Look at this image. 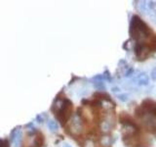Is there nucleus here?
Here are the masks:
<instances>
[{
	"label": "nucleus",
	"instance_id": "nucleus-13",
	"mask_svg": "<svg viewBox=\"0 0 156 147\" xmlns=\"http://www.w3.org/2000/svg\"><path fill=\"white\" fill-rule=\"evenodd\" d=\"M150 75H151V78H152V81H156V69L155 68L153 69L152 71H151Z\"/></svg>",
	"mask_w": 156,
	"mask_h": 147
},
{
	"label": "nucleus",
	"instance_id": "nucleus-9",
	"mask_svg": "<svg viewBox=\"0 0 156 147\" xmlns=\"http://www.w3.org/2000/svg\"><path fill=\"white\" fill-rule=\"evenodd\" d=\"M94 85H95L96 88H98V89H105V83L102 82L101 81H96L94 82Z\"/></svg>",
	"mask_w": 156,
	"mask_h": 147
},
{
	"label": "nucleus",
	"instance_id": "nucleus-6",
	"mask_svg": "<svg viewBox=\"0 0 156 147\" xmlns=\"http://www.w3.org/2000/svg\"><path fill=\"white\" fill-rule=\"evenodd\" d=\"M101 143L105 147H109L113 143V138H112L110 135H104L101 137Z\"/></svg>",
	"mask_w": 156,
	"mask_h": 147
},
{
	"label": "nucleus",
	"instance_id": "nucleus-7",
	"mask_svg": "<svg viewBox=\"0 0 156 147\" xmlns=\"http://www.w3.org/2000/svg\"><path fill=\"white\" fill-rule=\"evenodd\" d=\"M138 5H136V8H138L141 13H148V7H147V1H138Z\"/></svg>",
	"mask_w": 156,
	"mask_h": 147
},
{
	"label": "nucleus",
	"instance_id": "nucleus-1",
	"mask_svg": "<svg viewBox=\"0 0 156 147\" xmlns=\"http://www.w3.org/2000/svg\"><path fill=\"white\" fill-rule=\"evenodd\" d=\"M148 29L146 24L141 21L140 17L133 16L130 23V34L132 37L139 39L147 36Z\"/></svg>",
	"mask_w": 156,
	"mask_h": 147
},
{
	"label": "nucleus",
	"instance_id": "nucleus-3",
	"mask_svg": "<svg viewBox=\"0 0 156 147\" xmlns=\"http://www.w3.org/2000/svg\"><path fill=\"white\" fill-rule=\"evenodd\" d=\"M82 127H83V123H82L81 118L78 114H75L71 119L70 130L72 132H74V134H79L82 130Z\"/></svg>",
	"mask_w": 156,
	"mask_h": 147
},
{
	"label": "nucleus",
	"instance_id": "nucleus-5",
	"mask_svg": "<svg viewBox=\"0 0 156 147\" xmlns=\"http://www.w3.org/2000/svg\"><path fill=\"white\" fill-rule=\"evenodd\" d=\"M148 103L147 106L144 105V108L148 112L149 115H152L156 117V103L154 102H151V101H146Z\"/></svg>",
	"mask_w": 156,
	"mask_h": 147
},
{
	"label": "nucleus",
	"instance_id": "nucleus-11",
	"mask_svg": "<svg viewBox=\"0 0 156 147\" xmlns=\"http://www.w3.org/2000/svg\"><path fill=\"white\" fill-rule=\"evenodd\" d=\"M84 147H96V143L94 142V140L87 139L84 143Z\"/></svg>",
	"mask_w": 156,
	"mask_h": 147
},
{
	"label": "nucleus",
	"instance_id": "nucleus-15",
	"mask_svg": "<svg viewBox=\"0 0 156 147\" xmlns=\"http://www.w3.org/2000/svg\"><path fill=\"white\" fill-rule=\"evenodd\" d=\"M111 90L116 93V92H119V91H120V88H119V87H112V88H111Z\"/></svg>",
	"mask_w": 156,
	"mask_h": 147
},
{
	"label": "nucleus",
	"instance_id": "nucleus-10",
	"mask_svg": "<svg viewBox=\"0 0 156 147\" xmlns=\"http://www.w3.org/2000/svg\"><path fill=\"white\" fill-rule=\"evenodd\" d=\"M117 98L122 101V102H127L129 100V95L127 94V93H123V94H119L118 96H117Z\"/></svg>",
	"mask_w": 156,
	"mask_h": 147
},
{
	"label": "nucleus",
	"instance_id": "nucleus-12",
	"mask_svg": "<svg viewBox=\"0 0 156 147\" xmlns=\"http://www.w3.org/2000/svg\"><path fill=\"white\" fill-rule=\"evenodd\" d=\"M0 147H9L8 141L6 139H1V141H0Z\"/></svg>",
	"mask_w": 156,
	"mask_h": 147
},
{
	"label": "nucleus",
	"instance_id": "nucleus-4",
	"mask_svg": "<svg viewBox=\"0 0 156 147\" xmlns=\"http://www.w3.org/2000/svg\"><path fill=\"white\" fill-rule=\"evenodd\" d=\"M135 81L140 86H145V85H149V77H148V76L146 75L145 73H140V74H139L138 77L135 78Z\"/></svg>",
	"mask_w": 156,
	"mask_h": 147
},
{
	"label": "nucleus",
	"instance_id": "nucleus-14",
	"mask_svg": "<svg viewBox=\"0 0 156 147\" xmlns=\"http://www.w3.org/2000/svg\"><path fill=\"white\" fill-rule=\"evenodd\" d=\"M134 73V70H133V69H130V70L128 71V72H127L126 74H125V77H130L131 75H132V74H133Z\"/></svg>",
	"mask_w": 156,
	"mask_h": 147
},
{
	"label": "nucleus",
	"instance_id": "nucleus-2",
	"mask_svg": "<svg viewBox=\"0 0 156 147\" xmlns=\"http://www.w3.org/2000/svg\"><path fill=\"white\" fill-rule=\"evenodd\" d=\"M23 139V132L21 127L18 126L16 129H14L11 132V140L13 143V147H21Z\"/></svg>",
	"mask_w": 156,
	"mask_h": 147
},
{
	"label": "nucleus",
	"instance_id": "nucleus-16",
	"mask_svg": "<svg viewBox=\"0 0 156 147\" xmlns=\"http://www.w3.org/2000/svg\"><path fill=\"white\" fill-rule=\"evenodd\" d=\"M63 147H72V146H70V145H68V144H66Z\"/></svg>",
	"mask_w": 156,
	"mask_h": 147
},
{
	"label": "nucleus",
	"instance_id": "nucleus-8",
	"mask_svg": "<svg viewBox=\"0 0 156 147\" xmlns=\"http://www.w3.org/2000/svg\"><path fill=\"white\" fill-rule=\"evenodd\" d=\"M47 125H48L49 130H50L51 131H53V132H55V131H57L58 130V123L55 120H49L48 123H47Z\"/></svg>",
	"mask_w": 156,
	"mask_h": 147
}]
</instances>
